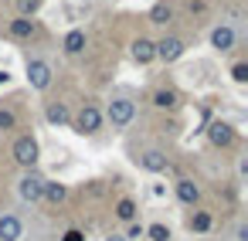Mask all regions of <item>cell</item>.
Segmentation results:
<instances>
[{
    "label": "cell",
    "instance_id": "30bf717a",
    "mask_svg": "<svg viewBox=\"0 0 248 241\" xmlns=\"http://www.w3.org/2000/svg\"><path fill=\"white\" fill-rule=\"evenodd\" d=\"M136 160H140V166H143V170H150V173H163V170L170 166V163H167V156H163L160 150H146V153H140Z\"/></svg>",
    "mask_w": 248,
    "mask_h": 241
},
{
    "label": "cell",
    "instance_id": "5bb4252c",
    "mask_svg": "<svg viewBox=\"0 0 248 241\" xmlns=\"http://www.w3.org/2000/svg\"><path fill=\"white\" fill-rule=\"evenodd\" d=\"M62 48H65V55H82V51H85V31H78V28H72V31L65 34V41H62Z\"/></svg>",
    "mask_w": 248,
    "mask_h": 241
},
{
    "label": "cell",
    "instance_id": "d4e9b609",
    "mask_svg": "<svg viewBox=\"0 0 248 241\" xmlns=\"http://www.w3.org/2000/svg\"><path fill=\"white\" fill-rule=\"evenodd\" d=\"M143 231H146V227H143V224H136V221H133V224H129V231H126V234H123V238H126V241H136V238H143Z\"/></svg>",
    "mask_w": 248,
    "mask_h": 241
},
{
    "label": "cell",
    "instance_id": "8fae6325",
    "mask_svg": "<svg viewBox=\"0 0 248 241\" xmlns=\"http://www.w3.org/2000/svg\"><path fill=\"white\" fill-rule=\"evenodd\" d=\"M173 190H177V200H180V204H187V207H194V204L201 200V187H197L194 180H187V177H184V180H177V187H173Z\"/></svg>",
    "mask_w": 248,
    "mask_h": 241
},
{
    "label": "cell",
    "instance_id": "ba28073f",
    "mask_svg": "<svg viewBox=\"0 0 248 241\" xmlns=\"http://www.w3.org/2000/svg\"><path fill=\"white\" fill-rule=\"evenodd\" d=\"M24 238V224L17 214H0V241H21Z\"/></svg>",
    "mask_w": 248,
    "mask_h": 241
},
{
    "label": "cell",
    "instance_id": "f1b7e54d",
    "mask_svg": "<svg viewBox=\"0 0 248 241\" xmlns=\"http://www.w3.org/2000/svg\"><path fill=\"white\" fill-rule=\"evenodd\" d=\"M106 241H126V238H123V234H109Z\"/></svg>",
    "mask_w": 248,
    "mask_h": 241
},
{
    "label": "cell",
    "instance_id": "3957f363",
    "mask_svg": "<svg viewBox=\"0 0 248 241\" xmlns=\"http://www.w3.org/2000/svg\"><path fill=\"white\" fill-rule=\"evenodd\" d=\"M11 153H14L17 166L34 170V163H38V139H34V136H17V143H14Z\"/></svg>",
    "mask_w": 248,
    "mask_h": 241
},
{
    "label": "cell",
    "instance_id": "44dd1931",
    "mask_svg": "<svg viewBox=\"0 0 248 241\" xmlns=\"http://www.w3.org/2000/svg\"><path fill=\"white\" fill-rule=\"evenodd\" d=\"M190 231H197V234L211 231V214H207V211H197V214L190 217Z\"/></svg>",
    "mask_w": 248,
    "mask_h": 241
},
{
    "label": "cell",
    "instance_id": "7c38bea8",
    "mask_svg": "<svg viewBox=\"0 0 248 241\" xmlns=\"http://www.w3.org/2000/svg\"><path fill=\"white\" fill-rule=\"evenodd\" d=\"M153 58H156L153 41H150V38H136V41H133V61H136V65H150Z\"/></svg>",
    "mask_w": 248,
    "mask_h": 241
},
{
    "label": "cell",
    "instance_id": "e0dca14e",
    "mask_svg": "<svg viewBox=\"0 0 248 241\" xmlns=\"http://www.w3.org/2000/svg\"><path fill=\"white\" fill-rule=\"evenodd\" d=\"M167 21H173V7L167 0H160V4H153V11H150V24H167Z\"/></svg>",
    "mask_w": 248,
    "mask_h": 241
},
{
    "label": "cell",
    "instance_id": "ac0fdd59",
    "mask_svg": "<svg viewBox=\"0 0 248 241\" xmlns=\"http://www.w3.org/2000/svg\"><path fill=\"white\" fill-rule=\"evenodd\" d=\"M116 217L133 224V221H136V200H133V197H123V200L116 204Z\"/></svg>",
    "mask_w": 248,
    "mask_h": 241
},
{
    "label": "cell",
    "instance_id": "6da1fadb",
    "mask_svg": "<svg viewBox=\"0 0 248 241\" xmlns=\"http://www.w3.org/2000/svg\"><path fill=\"white\" fill-rule=\"evenodd\" d=\"M41 194H45V177L34 173V170H28V173L17 180V197H21L24 204H38Z\"/></svg>",
    "mask_w": 248,
    "mask_h": 241
},
{
    "label": "cell",
    "instance_id": "484cf974",
    "mask_svg": "<svg viewBox=\"0 0 248 241\" xmlns=\"http://www.w3.org/2000/svg\"><path fill=\"white\" fill-rule=\"evenodd\" d=\"M65 241H85V234H82V231H68Z\"/></svg>",
    "mask_w": 248,
    "mask_h": 241
},
{
    "label": "cell",
    "instance_id": "5b68a950",
    "mask_svg": "<svg viewBox=\"0 0 248 241\" xmlns=\"http://www.w3.org/2000/svg\"><path fill=\"white\" fill-rule=\"evenodd\" d=\"M102 129V109L99 105H82V112H78V119H75V133H82V136H92V133H99Z\"/></svg>",
    "mask_w": 248,
    "mask_h": 241
},
{
    "label": "cell",
    "instance_id": "ffe728a7",
    "mask_svg": "<svg viewBox=\"0 0 248 241\" xmlns=\"http://www.w3.org/2000/svg\"><path fill=\"white\" fill-rule=\"evenodd\" d=\"M143 238H150V241H170L173 234H170V227H167V224H160V221H156V224H150V227L143 231Z\"/></svg>",
    "mask_w": 248,
    "mask_h": 241
},
{
    "label": "cell",
    "instance_id": "277c9868",
    "mask_svg": "<svg viewBox=\"0 0 248 241\" xmlns=\"http://www.w3.org/2000/svg\"><path fill=\"white\" fill-rule=\"evenodd\" d=\"M51 78H55V72H51V65H48L45 58H31V61H28V82H31V89L45 92V89L51 85Z\"/></svg>",
    "mask_w": 248,
    "mask_h": 241
},
{
    "label": "cell",
    "instance_id": "cb8c5ba5",
    "mask_svg": "<svg viewBox=\"0 0 248 241\" xmlns=\"http://www.w3.org/2000/svg\"><path fill=\"white\" fill-rule=\"evenodd\" d=\"M231 78H234L238 85H245V82H248V65H241V61H238V65L231 68Z\"/></svg>",
    "mask_w": 248,
    "mask_h": 241
},
{
    "label": "cell",
    "instance_id": "83f0119b",
    "mask_svg": "<svg viewBox=\"0 0 248 241\" xmlns=\"http://www.w3.org/2000/svg\"><path fill=\"white\" fill-rule=\"evenodd\" d=\"M7 82H11V75H7V72H0V85H7Z\"/></svg>",
    "mask_w": 248,
    "mask_h": 241
},
{
    "label": "cell",
    "instance_id": "603a6c76",
    "mask_svg": "<svg viewBox=\"0 0 248 241\" xmlns=\"http://www.w3.org/2000/svg\"><path fill=\"white\" fill-rule=\"evenodd\" d=\"M14 126H17V116H14L11 109L0 105V129H14Z\"/></svg>",
    "mask_w": 248,
    "mask_h": 241
},
{
    "label": "cell",
    "instance_id": "9a60e30c",
    "mask_svg": "<svg viewBox=\"0 0 248 241\" xmlns=\"http://www.w3.org/2000/svg\"><path fill=\"white\" fill-rule=\"evenodd\" d=\"M65 197H68V187H65V183L45 180V194H41V200H48V204H55V207H58V204H62Z\"/></svg>",
    "mask_w": 248,
    "mask_h": 241
},
{
    "label": "cell",
    "instance_id": "9c48e42d",
    "mask_svg": "<svg viewBox=\"0 0 248 241\" xmlns=\"http://www.w3.org/2000/svg\"><path fill=\"white\" fill-rule=\"evenodd\" d=\"M211 48H214V51H231V48H234V28L217 24V28L211 31Z\"/></svg>",
    "mask_w": 248,
    "mask_h": 241
},
{
    "label": "cell",
    "instance_id": "8992f818",
    "mask_svg": "<svg viewBox=\"0 0 248 241\" xmlns=\"http://www.w3.org/2000/svg\"><path fill=\"white\" fill-rule=\"evenodd\" d=\"M207 139H211V146H217V150H228V146L234 143V126H231V122H221V119H214V122L207 126Z\"/></svg>",
    "mask_w": 248,
    "mask_h": 241
},
{
    "label": "cell",
    "instance_id": "2e32d148",
    "mask_svg": "<svg viewBox=\"0 0 248 241\" xmlns=\"http://www.w3.org/2000/svg\"><path fill=\"white\" fill-rule=\"evenodd\" d=\"M34 31H38V28H34L31 17H17V21H11V38H17V41H28Z\"/></svg>",
    "mask_w": 248,
    "mask_h": 241
},
{
    "label": "cell",
    "instance_id": "4fadbf2b",
    "mask_svg": "<svg viewBox=\"0 0 248 241\" xmlns=\"http://www.w3.org/2000/svg\"><path fill=\"white\" fill-rule=\"evenodd\" d=\"M45 119H48L51 126H68V122H72V112H68L65 102H51V105L45 109Z\"/></svg>",
    "mask_w": 248,
    "mask_h": 241
},
{
    "label": "cell",
    "instance_id": "d6986e66",
    "mask_svg": "<svg viewBox=\"0 0 248 241\" xmlns=\"http://www.w3.org/2000/svg\"><path fill=\"white\" fill-rule=\"evenodd\" d=\"M153 105H156V109H173V105H177V92H170V89L153 92Z\"/></svg>",
    "mask_w": 248,
    "mask_h": 241
},
{
    "label": "cell",
    "instance_id": "52a82bcc",
    "mask_svg": "<svg viewBox=\"0 0 248 241\" xmlns=\"http://www.w3.org/2000/svg\"><path fill=\"white\" fill-rule=\"evenodd\" d=\"M153 51H156V58H160V61H167V65H170V61H177L187 48H184V41H180V38H163V41H153Z\"/></svg>",
    "mask_w": 248,
    "mask_h": 241
},
{
    "label": "cell",
    "instance_id": "4316f807",
    "mask_svg": "<svg viewBox=\"0 0 248 241\" xmlns=\"http://www.w3.org/2000/svg\"><path fill=\"white\" fill-rule=\"evenodd\" d=\"M238 241H248V227H245V224L238 227Z\"/></svg>",
    "mask_w": 248,
    "mask_h": 241
},
{
    "label": "cell",
    "instance_id": "7402d4cb",
    "mask_svg": "<svg viewBox=\"0 0 248 241\" xmlns=\"http://www.w3.org/2000/svg\"><path fill=\"white\" fill-rule=\"evenodd\" d=\"M14 7H17V17H31L41 7V0H14Z\"/></svg>",
    "mask_w": 248,
    "mask_h": 241
},
{
    "label": "cell",
    "instance_id": "7a4b0ae2",
    "mask_svg": "<svg viewBox=\"0 0 248 241\" xmlns=\"http://www.w3.org/2000/svg\"><path fill=\"white\" fill-rule=\"evenodd\" d=\"M133 116H136V105H133L129 99H112L102 119H109L116 129H123V126H129V122H133Z\"/></svg>",
    "mask_w": 248,
    "mask_h": 241
}]
</instances>
